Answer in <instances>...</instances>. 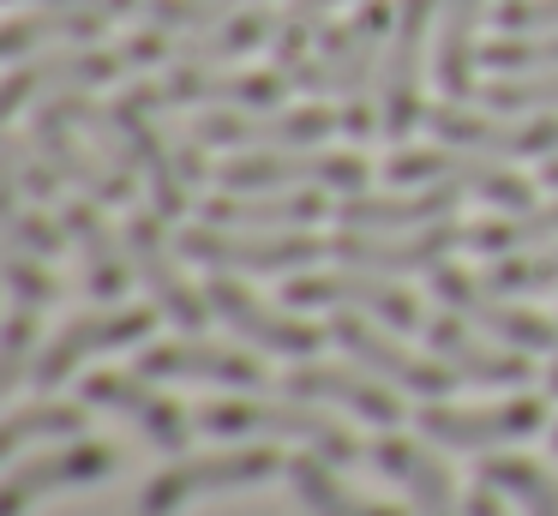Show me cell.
I'll list each match as a JSON object with an SVG mask.
<instances>
[{
	"instance_id": "1",
	"label": "cell",
	"mask_w": 558,
	"mask_h": 516,
	"mask_svg": "<svg viewBox=\"0 0 558 516\" xmlns=\"http://www.w3.org/2000/svg\"><path fill=\"white\" fill-rule=\"evenodd\" d=\"M397 24V7L385 0H361L342 31H325V48L289 72L294 91L306 96H337L342 103V132L373 139L378 132V43Z\"/></svg>"
},
{
	"instance_id": "2",
	"label": "cell",
	"mask_w": 558,
	"mask_h": 516,
	"mask_svg": "<svg viewBox=\"0 0 558 516\" xmlns=\"http://www.w3.org/2000/svg\"><path fill=\"white\" fill-rule=\"evenodd\" d=\"M193 420L210 432V439H294V444H306L313 456L337 463V468L342 463H361V456H366L361 444H354V432H342L325 408L301 403V396H282V403L229 396V403H205Z\"/></svg>"
},
{
	"instance_id": "3",
	"label": "cell",
	"mask_w": 558,
	"mask_h": 516,
	"mask_svg": "<svg viewBox=\"0 0 558 516\" xmlns=\"http://www.w3.org/2000/svg\"><path fill=\"white\" fill-rule=\"evenodd\" d=\"M282 456L270 444H241V451H210V456H186V463H169L157 480H145L138 492V516H174L193 499H210V492H234V487H258V480L282 475Z\"/></svg>"
},
{
	"instance_id": "4",
	"label": "cell",
	"mask_w": 558,
	"mask_h": 516,
	"mask_svg": "<svg viewBox=\"0 0 558 516\" xmlns=\"http://www.w3.org/2000/svg\"><path fill=\"white\" fill-rule=\"evenodd\" d=\"M109 115H114V127H121V144H126V156H133L138 180L150 187L157 216H186L193 211V187H186V175H181L174 139L157 127V91H150V79L126 84V91L109 103Z\"/></svg>"
},
{
	"instance_id": "5",
	"label": "cell",
	"mask_w": 558,
	"mask_h": 516,
	"mask_svg": "<svg viewBox=\"0 0 558 516\" xmlns=\"http://www.w3.org/2000/svg\"><path fill=\"white\" fill-rule=\"evenodd\" d=\"M385 175L397 187H457L462 199H486L498 211H529L534 192L522 175H510L505 163L481 151H457V144H438V151H397L385 163Z\"/></svg>"
},
{
	"instance_id": "6",
	"label": "cell",
	"mask_w": 558,
	"mask_h": 516,
	"mask_svg": "<svg viewBox=\"0 0 558 516\" xmlns=\"http://www.w3.org/2000/svg\"><path fill=\"white\" fill-rule=\"evenodd\" d=\"M222 192H294V187H337L366 192V156L354 151H241L217 168Z\"/></svg>"
},
{
	"instance_id": "7",
	"label": "cell",
	"mask_w": 558,
	"mask_h": 516,
	"mask_svg": "<svg viewBox=\"0 0 558 516\" xmlns=\"http://www.w3.org/2000/svg\"><path fill=\"white\" fill-rule=\"evenodd\" d=\"M325 252V240L306 228H181V259L210 271H306Z\"/></svg>"
},
{
	"instance_id": "8",
	"label": "cell",
	"mask_w": 558,
	"mask_h": 516,
	"mask_svg": "<svg viewBox=\"0 0 558 516\" xmlns=\"http://www.w3.org/2000/svg\"><path fill=\"white\" fill-rule=\"evenodd\" d=\"M433 276V300L445 312H457V319H469L474 331H486L493 343H505V348H553V336H558V324H546L534 307H517L510 295H498L493 283H481V276H469V271H457V264H438V271H426Z\"/></svg>"
},
{
	"instance_id": "9",
	"label": "cell",
	"mask_w": 558,
	"mask_h": 516,
	"mask_svg": "<svg viewBox=\"0 0 558 516\" xmlns=\"http://www.w3.org/2000/svg\"><path fill=\"white\" fill-rule=\"evenodd\" d=\"M438 0H397V24H390V48L378 67V132L385 139H409L421 127V55L426 31H433Z\"/></svg>"
},
{
	"instance_id": "10",
	"label": "cell",
	"mask_w": 558,
	"mask_h": 516,
	"mask_svg": "<svg viewBox=\"0 0 558 516\" xmlns=\"http://www.w3.org/2000/svg\"><path fill=\"white\" fill-rule=\"evenodd\" d=\"M126 72V55L102 43H73V48H49V55H31L13 67L7 91H0V115L19 120L25 108L49 103V96H73V91H90V84H114Z\"/></svg>"
},
{
	"instance_id": "11",
	"label": "cell",
	"mask_w": 558,
	"mask_h": 516,
	"mask_svg": "<svg viewBox=\"0 0 558 516\" xmlns=\"http://www.w3.org/2000/svg\"><path fill=\"white\" fill-rule=\"evenodd\" d=\"M282 307H337V312L378 319V324H390V331H426L421 300L378 271H306L289 283Z\"/></svg>"
},
{
	"instance_id": "12",
	"label": "cell",
	"mask_w": 558,
	"mask_h": 516,
	"mask_svg": "<svg viewBox=\"0 0 558 516\" xmlns=\"http://www.w3.org/2000/svg\"><path fill=\"white\" fill-rule=\"evenodd\" d=\"M330 127H342V115H330L325 103H306V108H210V115L193 120V139L205 144H222V151H313Z\"/></svg>"
},
{
	"instance_id": "13",
	"label": "cell",
	"mask_w": 558,
	"mask_h": 516,
	"mask_svg": "<svg viewBox=\"0 0 558 516\" xmlns=\"http://www.w3.org/2000/svg\"><path fill=\"white\" fill-rule=\"evenodd\" d=\"M270 36H277V19L246 7L241 19L217 24V31H157L150 24V31H138L126 43V60L133 67H157V60H169V67H229V60L265 48Z\"/></svg>"
},
{
	"instance_id": "14",
	"label": "cell",
	"mask_w": 558,
	"mask_h": 516,
	"mask_svg": "<svg viewBox=\"0 0 558 516\" xmlns=\"http://www.w3.org/2000/svg\"><path fill=\"white\" fill-rule=\"evenodd\" d=\"M426 127L457 151H481L493 163L517 156H558V120H529V115H498V108H469V103H438L426 108Z\"/></svg>"
},
{
	"instance_id": "15",
	"label": "cell",
	"mask_w": 558,
	"mask_h": 516,
	"mask_svg": "<svg viewBox=\"0 0 558 516\" xmlns=\"http://www.w3.org/2000/svg\"><path fill=\"white\" fill-rule=\"evenodd\" d=\"M150 324H157V319H150V307H97V312H78V319H66L61 331L43 343L31 379H37L43 391H54V384H66L90 355H114V348L145 343Z\"/></svg>"
},
{
	"instance_id": "16",
	"label": "cell",
	"mask_w": 558,
	"mask_h": 516,
	"mask_svg": "<svg viewBox=\"0 0 558 516\" xmlns=\"http://www.w3.org/2000/svg\"><path fill=\"white\" fill-rule=\"evenodd\" d=\"M114 468H121V451L102 439H66L43 456H19L0 480V516H25L31 499H43V492L90 487V480H109Z\"/></svg>"
},
{
	"instance_id": "17",
	"label": "cell",
	"mask_w": 558,
	"mask_h": 516,
	"mask_svg": "<svg viewBox=\"0 0 558 516\" xmlns=\"http://www.w3.org/2000/svg\"><path fill=\"white\" fill-rule=\"evenodd\" d=\"M541 427H546L541 396H510V403H493V408H450V403L421 408V432L445 451H505L517 439H534Z\"/></svg>"
},
{
	"instance_id": "18",
	"label": "cell",
	"mask_w": 558,
	"mask_h": 516,
	"mask_svg": "<svg viewBox=\"0 0 558 516\" xmlns=\"http://www.w3.org/2000/svg\"><path fill=\"white\" fill-rule=\"evenodd\" d=\"M330 336H337V343L354 355V367L378 372L385 384H397V391H409V396H426V403H438V396H445L450 384H457V372H450L445 360H433V355H409V348H402L397 336H385L373 319H361V312H337Z\"/></svg>"
},
{
	"instance_id": "19",
	"label": "cell",
	"mask_w": 558,
	"mask_h": 516,
	"mask_svg": "<svg viewBox=\"0 0 558 516\" xmlns=\"http://www.w3.org/2000/svg\"><path fill=\"white\" fill-rule=\"evenodd\" d=\"M294 79H282V67L270 72H222V67H169V79H150V91H157V108H198V115H210V108H277L282 91H289Z\"/></svg>"
},
{
	"instance_id": "20",
	"label": "cell",
	"mask_w": 558,
	"mask_h": 516,
	"mask_svg": "<svg viewBox=\"0 0 558 516\" xmlns=\"http://www.w3.org/2000/svg\"><path fill=\"white\" fill-rule=\"evenodd\" d=\"M210 312H217L222 324H229L234 336H246L253 348H265V355H289V360H313L318 343H325V331L306 319H294V312L270 307V300H258L253 288H241L234 276H217V283L205 288Z\"/></svg>"
},
{
	"instance_id": "21",
	"label": "cell",
	"mask_w": 558,
	"mask_h": 516,
	"mask_svg": "<svg viewBox=\"0 0 558 516\" xmlns=\"http://www.w3.org/2000/svg\"><path fill=\"white\" fill-rule=\"evenodd\" d=\"M85 403H97V408H109V415L133 420V427L145 432L150 451H169L174 456V451H186V439H193V415H186L181 403H169L145 372H90V379H85Z\"/></svg>"
},
{
	"instance_id": "22",
	"label": "cell",
	"mask_w": 558,
	"mask_h": 516,
	"mask_svg": "<svg viewBox=\"0 0 558 516\" xmlns=\"http://www.w3.org/2000/svg\"><path fill=\"white\" fill-rule=\"evenodd\" d=\"M462 240H469V228H457V223H426V228H402V235L342 228V235L330 240V252H337L342 264H354V271L397 276V271H438Z\"/></svg>"
},
{
	"instance_id": "23",
	"label": "cell",
	"mask_w": 558,
	"mask_h": 516,
	"mask_svg": "<svg viewBox=\"0 0 558 516\" xmlns=\"http://www.w3.org/2000/svg\"><path fill=\"white\" fill-rule=\"evenodd\" d=\"M78 132L85 127H66V120H49V115H31V144H37L43 156L54 163V175L66 180V187H78V199H97V204H133L138 192V175L133 168H121L114 156H97L78 144Z\"/></svg>"
},
{
	"instance_id": "24",
	"label": "cell",
	"mask_w": 558,
	"mask_h": 516,
	"mask_svg": "<svg viewBox=\"0 0 558 516\" xmlns=\"http://www.w3.org/2000/svg\"><path fill=\"white\" fill-rule=\"evenodd\" d=\"M126 259H133V276L145 283V295L157 300L162 319H174L181 331H198V324L210 319V300L193 295V283L181 276L174 247L162 240V223H157V216L138 211L133 223H126Z\"/></svg>"
},
{
	"instance_id": "25",
	"label": "cell",
	"mask_w": 558,
	"mask_h": 516,
	"mask_svg": "<svg viewBox=\"0 0 558 516\" xmlns=\"http://www.w3.org/2000/svg\"><path fill=\"white\" fill-rule=\"evenodd\" d=\"M138 372L145 379H198V384H229V391H265L258 355H241V348H222V343H198V336L145 348Z\"/></svg>"
},
{
	"instance_id": "26",
	"label": "cell",
	"mask_w": 558,
	"mask_h": 516,
	"mask_svg": "<svg viewBox=\"0 0 558 516\" xmlns=\"http://www.w3.org/2000/svg\"><path fill=\"white\" fill-rule=\"evenodd\" d=\"M282 391L301 396V403H337V408H349V415L373 420V427H397L402 420V403L390 396V384L366 367H318V360H306V367L289 372Z\"/></svg>"
},
{
	"instance_id": "27",
	"label": "cell",
	"mask_w": 558,
	"mask_h": 516,
	"mask_svg": "<svg viewBox=\"0 0 558 516\" xmlns=\"http://www.w3.org/2000/svg\"><path fill=\"white\" fill-rule=\"evenodd\" d=\"M426 343H433V355L469 384H529V355H522V348H505V343H481V336L469 331V319H457V312L426 319Z\"/></svg>"
},
{
	"instance_id": "28",
	"label": "cell",
	"mask_w": 558,
	"mask_h": 516,
	"mask_svg": "<svg viewBox=\"0 0 558 516\" xmlns=\"http://www.w3.org/2000/svg\"><path fill=\"white\" fill-rule=\"evenodd\" d=\"M462 192L457 187H414V192H349L337 204L342 228H366V235H402V228L450 223Z\"/></svg>"
},
{
	"instance_id": "29",
	"label": "cell",
	"mask_w": 558,
	"mask_h": 516,
	"mask_svg": "<svg viewBox=\"0 0 558 516\" xmlns=\"http://www.w3.org/2000/svg\"><path fill=\"white\" fill-rule=\"evenodd\" d=\"M61 223H66V235H73L78 259H85L90 300H97V307H121L126 283H133V259H126V247H114L109 223H102V211H97V199H73L61 211Z\"/></svg>"
},
{
	"instance_id": "30",
	"label": "cell",
	"mask_w": 558,
	"mask_h": 516,
	"mask_svg": "<svg viewBox=\"0 0 558 516\" xmlns=\"http://www.w3.org/2000/svg\"><path fill=\"white\" fill-rule=\"evenodd\" d=\"M366 463H373L378 475L402 480L421 516H457V487H450V468L438 463V456L426 451V444H414V439H390V432H385L378 444H366Z\"/></svg>"
},
{
	"instance_id": "31",
	"label": "cell",
	"mask_w": 558,
	"mask_h": 516,
	"mask_svg": "<svg viewBox=\"0 0 558 516\" xmlns=\"http://www.w3.org/2000/svg\"><path fill=\"white\" fill-rule=\"evenodd\" d=\"M481 19H486V0H445V19H438V91H445V103L481 96V84H474Z\"/></svg>"
},
{
	"instance_id": "32",
	"label": "cell",
	"mask_w": 558,
	"mask_h": 516,
	"mask_svg": "<svg viewBox=\"0 0 558 516\" xmlns=\"http://www.w3.org/2000/svg\"><path fill=\"white\" fill-rule=\"evenodd\" d=\"M325 216V199L313 187L294 192H217L205 204V223L217 228H306Z\"/></svg>"
},
{
	"instance_id": "33",
	"label": "cell",
	"mask_w": 558,
	"mask_h": 516,
	"mask_svg": "<svg viewBox=\"0 0 558 516\" xmlns=\"http://www.w3.org/2000/svg\"><path fill=\"white\" fill-rule=\"evenodd\" d=\"M102 31V12H66V7H37V12H19L7 31H0V55L31 60V55H49V48H73V43H97Z\"/></svg>"
},
{
	"instance_id": "34",
	"label": "cell",
	"mask_w": 558,
	"mask_h": 516,
	"mask_svg": "<svg viewBox=\"0 0 558 516\" xmlns=\"http://www.w3.org/2000/svg\"><path fill=\"white\" fill-rule=\"evenodd\" d=\"M289 487H294V499H301L313 516H402V511H390V504H378V499L349 492L325 456H294V463H289Z\"/></svg>"
},
{
	"instance_id": "35",
	"label": "cell",
	"mask_w": 558,
	"mask_h": 516,
	"mask_svg": "<svg viewBox=\"0 0 558 516\" xmlns=\"http://www.w3.org/2000/svg\"><path fill=\"white\" fill-rule=\"evenodd\" d=\"M558 240V199L553 204H529V211H510L498 223L469 228V247L486 252V259H510V252H534Z\"/></svg>"
},
{
	"instance_id": "36",
	"label": "cell",
	"mask_w": 558,
	"mask_h": 516,
	"mask_svg": "<svg viewBox=\"0 0 558 516\" xmlns=\"http://www.w3.org/2000/svg\"><path fill=\"white\" fill-rule=\"evenodd\" d=\"M481 480L498 499L517 504L522 516H558V480L546 475L541 463H529V456H486Z\"/></svg>"
},
{
	"instance_id": "37",
	"label": "cell",
	"mask_w": 558,
	"mask_h": 516,
	"mask_svg": "<svg viewBox=\"0 0 558 516\" xmlns=\"http://www.w3.org/2000/svg\"><path fill=\"white\" fill-rule=\"evenodd\" d=\"M85 432V408L73 403H25L7 415V432H0V456L19 463L37 439H78Z\"/></svg>"
},
{
	"instance_id": "38",
	"label": "cell",
	"mask_w": 558,
	"mask_h": 516,
	"mask_svg": "<svg viewBox=\"0 0 558 516\" xmlns=\"http://www.w3.org/2000/svg\"><path fill=\"white\" fill-rule=\"evenodd\" d=\"M54 192H61L54 163L25 139V132H7V144H0V204H13V199H54Z\"/></svg>"
},
{
	"instance_id": "39",
	"label": "cell",
	"mask_w": 558,
	"mask_h": 516,
	"mask_svg": "<svg viewBox=\"0 0 558 516\" xmlns=\"http://www.w3.org/2000/svg\"><path fill=\"white\" fill-rule=\"evenodd\" d=\"M481 108H498V115H546V108H558V67L553 72H498L493 84H481Z\"/></svg>"
},
{
	"instance_id": "40",
	"label": "cell",
	"mask_w": 558,
	"mask_h": 516,
	"mask_svg": "<svg viewBox=\"0 0 558 516\" xmlns=\"http://www.w3.org/2000/svg\"><path fill=\"white\" fill-rule=\"evenodd\" d=\"M481 67L493 72H553L558 67V31H522L481 43Z\"/></svg>"
},
{
	"instance_id": "41",
	"label": "cell",
	"mask_w": 558,
	"mask_h": 516,
	"mask_svg": "<svg viewBox=\"0 0 558 516\" xmlns=\"http://www.w3.org/2000/svg\"><path fill=\"white\" fill-rule=\"evenodd\" d=\"M258 0H145V24L157 31H217V24L241 19Z\"/></svg>"
},
{
	"instance_id": "42",
	"label": "cell",
	"mask_w": 558,
	"mask_h": 516,
	"mask_svg": "<svg viewBox=\"0 0 558 516\" xmlns=\"http://www.w3.org/2000/svg\"><path fill=\"white\" fill-rule=\"evenodd\" d=\"M486 283L498 295H541V288H558V240L553 247H534V252H510L486 271Z\"/></svg>"
},
{
	"instance_id": "43",
	"label": "cell",
	"mask_w": 558,
	"mask_h": 516,
	"mask_svg": "<svg viewBox=\"0 0 558 516\" xmlns=\"http://www.w3.org/2000/svg\"><path fill=\"white\" fill-rule=\"evenodd\" d=\"M337 7H342V0H289V7H282L277 36H270V55H277V67H282V72H294V67H301L306 36H313V31H318V24H325Z\"/></svg>"
},
{
	"instance_id": "44",
	"label": "cell",
	"mask_w": 558,
	"mask_h": 516,
	"mask_svg": "<svg viewBox=\"0 0 558 516\" xmlns=\"http://www.w3.org/2000/svg\"><path fill=\"white\" fill-rule=\"evenodd\" d=\"M37 312L31 307H13V319H7V336H0V391L13 396L19 384L31 379V367H37Z\"/></svg>"
},
{
	"instance_id": "45",
	"label": "cell",
	"mask_w": 558,
	"mask_h": 516,
	"mask_svg": "<svg viewBox=\"0 0 558 516\" xmlns=\"http://www.w3.org/2000/svg\"><path fill=\"white\" fill-rule=\"evenodd\" d=\"M0 211H7V252H31V259H54V252H61V240H73V235H66V223L54 228L43 211H25V199L0 204Z\"/></svg>"
},
{
	"instance_id": "46",
	"label": "cell",
	"mask_w": 558,
	"mask_h": 516,
	"mask_svg": "<svg viewBox=\"0 0 558 516\" xmlns=\"http://www.w3.org/2000/svg\"><path fill=\"white\" fill-rule=\"evenodd\" d=\"M7 295H13V307H54L61 300V276L49 271V259H31V252H7Z\"/></svg>"
},
{
	"instance_id": "47",
	"label": "cell",
	"mask_w": 558,
	"mask_h": 516,
	"mask_svg": "<svg viewBox=\"0 0 558 516\" xmlns=\"http://www.w3.org/2000/svg\"><path fill=\"white\" fill-rule=\"evenodd\" d=\"M493 24H498L505 36L558 31V0H498V7H493Z\"/></svg>"
},
{
	"instance_id": "48",
	"label": "cell",
	"mask_w": 558,
	"mask_h": 516,
	"mask_svg": "<svg viewBox=\"0 0 558 516\" xmlns=\"http://www.w3.org/2000/svg\"><path fill=\"white\" fill-rule=\"evenodd\" d=\"M462 516H505V504H498V492L481 480V487L469 492V504H462Z\"/></svg>"
},
{
	"instance_id": "49",
	"label": "cell",
	"mask_w": 558,
	"mask_h": 516,
	"mask_svg": "<svg viewBox=\"0 0 558 516\" xmlns=\"http://www.w3.org/2000/svg\"><path fill=\"white\" fill-rule=\"evenodd\" d=\"M13 7H66V12H102L109 19V0H13Z\"/></svg>"
},
{
	"instance_id": "50",
	"label": "cell",
	"mask_w": 558,
	"mask_h": 516,
	"mask_svg": "<svg viewBox=\"0 0 558 516\" xmlns=\"http://www.w3.org/2000/svg\"><path fill=\"white\" fill-rule=\"evenodd\" d=\"M133 12H145V0H109V19H133Z\"/></svg>"
},
{
	"instance_id": "51",
	"label": "cell",
	"mask_w": 558,
	"mask_h": 516,
	"mask_svg": "<svg viewBox=\"0 0 558 516\" xmlns=\"http://www.w3.org/2000/svg\"><path fill=\"white\" fill-rule=\"evenodd\" d=\"M546 391L558 396V336H553V367H546Z\"/></svg>"
},
{
	"instance_id": "52",
	"label": "cell",
	"mask_w": 558,
	"mask_h": 516,
	"mask_svg": "<svg viewBox=\"0 0 558 516\" xmlns=\"http://www.w3.org/2000/svg\"><path fill=\"white\" fill-rule=\"evenodd\" d=\"M546 187H558V156H553V163H546Z\"/></svg>"
},
{
	"instance_id": "53",
	"label": "cell",
	"mask_w": 558,
	"mask_h": 516,
	"mask_svg": "<svg viewBox=\"0 0 558 516\" xmlns=\"http://www.w3.org/2000/svg\"><path fill=\"white\" fill-rule=\"evenodd\" d=\"M553 451H558V427H553Z\"/></svg>"
}]
</instances>
